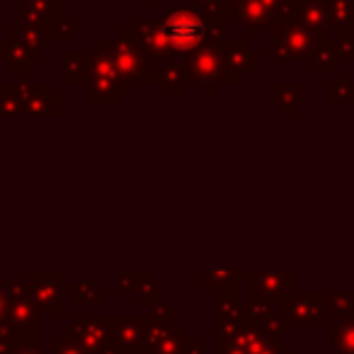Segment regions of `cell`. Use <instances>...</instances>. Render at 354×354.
<instances>
[{
  "label": "cell",
  "mask_w": 354,
  "mask_h": 354,
  "mask_svg": "<svg viewBox=\"0 0 354 354\" xmlns=\"http://www.w3.org/2000/svg\"><path fill=\"white\" fill-rule=\"evenodd\" d=\"M204 22L194 15H177L165 22V35L177 49H192L204 39Z\"/></svg>",
  "instance_id": "cell-1"
}]
</instances>
